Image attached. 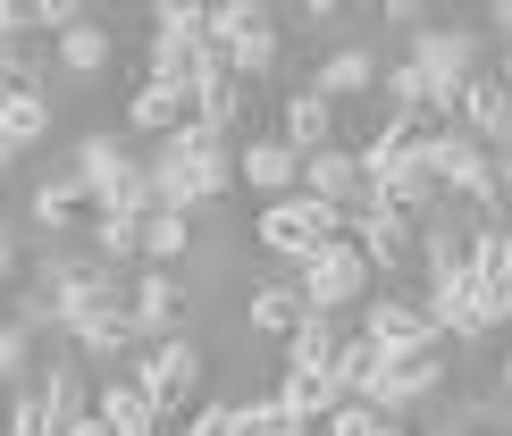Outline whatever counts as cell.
<instances>
[{
  "instance_id": "cell-1",
  "label": "cell",
  "mask_w": 512,
  "mask_h": 436,
  "mask_svg": "<svg viewBox=\"0 0 512 436\" xmlns=\"http://www.w3.org/2000/svg\"><path fill=\"white\" fill-rule=\"evenodd\" d=\"M345 235H353V218H336L328 202H311V193H286V202H269L261 218H252V244L277 252V260H294V269H303L311 252L345 244Z\"/></svg>"
},
{
  "instance_id": "cell-2",
  "label": "cell",
  "mask_w": 512,
  "mask_h": 436,
  "mask_svg": "<svg viewBox=\"0 0 512 436\" xmlns=\"http://www.w3.org/2000/svg\"><path fill=\"white\" fill-rule=\"evenodd\" d=\"M210 42L227 51V76L236 84H261L277 76V59H286V42H277V17L252 9V0H227V9H210Z\"/></svg>"
},
{
  "instance_id": "cell-3",
  "label": "cell",
  "mask_w": 512,
  "mask_h": 436,
  "mask_svg": "<svg viewBox=\"0 0 512 436\" xmlns=\"http://www.w3.org/2000/svg\"><path fill=\"white\" fill-rule=\"evenodd\" d=\"M135 378L152 386V403H160V420H194V411L210 403V395H202V378H210V361H202V344H194V336H168V344H152V353L135 361Z\"/></svg>"
},
{
  "instance_id": "cell-4",
  "label": "cell",
  "mask_w": 512,
  "mask_h": 436,
  "mask_svg": "<svg viewBox=\"0 0 512 436\" xmlns=\"http://www.w3.org/2000/svg\"><path fill=\"white\" fill-rule=\"evenodd\" d=\"M437 386H445V336L378 353V378H370V395H361V403H378L387 420H403V411H412V403H429Z\"/></svg>"
},
{
  "instance_id": "cell-5",
  "label": "cell",
  "mask_w": 512,
  "mask_h": 436,
  "mask_svg": "<svg viewBox=\"0 0 512 436\" xmlns=\"http://www.w3.org/2000/svg\"><path fill=\"white\" fill-rule=\"evenodd\" d=\"M429 319L445 344H471V336H496V327H512V294L479 286V277H445V286H429Z\"/></svg>"
},
{
  "instance_id": "cell-6",
  "label": "cell",
  "mask_w": 512,
  "mask_h": 436,
  "mask_svg": "<svg viewBox=\"0 0 512 436\" xmlns=\"http://www.w3.org/2000/svg\"><path fill=\"white\" fill-rule=\"evenodd\" d=\"M479 51H487V42H479L471 26H429V34H412V59H420V76H429V93H437L445 118H454L462 84L479 76Z\"/></svg>"
},
{
  "instance_id": "cell-7",
  "label": "cell",
  "mask_w": 512,
  "mask_h": 436,
  "mask_svg": "<svg viewBox=\"0 0 512 436\" xmlns=\"http://www.w3.org/2000/svg\"><path fill=\"white\" fill-rule=\"evenodd\" d=\"M294 286H303V302L311 311H336L345 319L361 294H370V260H361V244L345 235V244H328V252H311L303 269H294Z\"/></svg>"
},
{
  "instance_id": "cell-8",
  "label": "cell",
  "mask_w": 512,
  "mask_h": 436,
  "mask_svg": "<svg viewBox=\"0 0 512 436\" xmlns=\"http://www.w3.org/2000/svg\"><path fill=\"white\" fill-rule=\"evenodd\" d=\"M437 168H445V193H462L471 210L496 218V177H504V160H496L487 143H471L462 126H445V135H437Z\"/></svg>"
},
{
  "instance_id": "cell-9",
  "label": "cell",
  "mask_w": 512,
  "mask_h": 436,
  "mask_svg": "<svg viewBox=\"0 0 512 436\" xmlns=\"http://www.w3.org/2000/svg\"><path fill=\"white\" fill-rule=\"evenodd\" d=\"M303 193H311V202H328L336 218L378 210L370 202V177H361V151H345V143H328V151H311V160H303Z\"/></svg>"
},
{
  "instance_id": "cell-10",
  "label": "cell",
  "mask_w": 512,
  "mask_h": 436,
  "mask_svg": "<svg viewBox=\"0 0 512 436\" xmlns=\"http://www.w3.org/2000/svg\"><path fill=\"white\" fill-rule=\"evenodd\" d=\"M353 244H361V260H370V277H403L420 260V218L412 210H361Z\"/></svg>"
},
{
  "instance_id": "cell-11",
  "label": "cell",
  "mask_w": 512,
  "mask_h": 436,
  "mask_svg": "<svg viewBox=\"0 0 512 436\" xmlns=\"http://www.w3.org/2000/svg\"><path fill=\"white\" fill-rule=\"evenodd\" d=\"M93 420L110 428V436H168L160 403H152V386H143L135 369H118V378H101V386H93Z\"/></svg>"
},
{
  "instance_id": "cell-12",
  "label": "cell",
  "mask_w": 512,
  "mask_h": 436,
  "mask_svg": "<svg viewBox=\"0 0 512 436\" xmlns=\"http://www.w3.org/2000/svg\"><path fill=\"white\" fill-rule=\"evenodd\" d=\"M236 185L261 193V210H269V202H286V193H303V151H286L277 135L244 143V151H236Z\"/></svg>"
},
{
  "instance_id": "cell-13",
  "label": "cell",
  "mask_w": 512,
  "mask_h": 436,
  "mask_svg": "<svg viewBox=\"0 0 512 436\" xmlns=\"http://www.w3.org/2000/svg\"><path fill=\"white\" fill-rule=\"evenodd\" d=\"M454 126H462L471 143H496V151H512V93H504V84L479 68L471 84H462V101H454Z\"/></svg>"
},
{
  "instance_id": "cell-14",
  "label": "cell",
  "mask_w": 512,
  "mask_h": 436,
  "mask_svg": "<svg viewBox=\"0 0 512 436\" xmlns=\"http://www.w3.org/2000/svg\"><path fill=\"white\" fill-rule=\"evenodd\" d=\"M185 311H194V302H185V286L168 269H152V277H135V294H126V319H135V336H152V344H168L185 327Z\"/></svg>"
},
{
  "instance_id": "cell-15",
  "label": "cell",
  "mask_w": 512,
  "mask_h": 436,
  "mask_svg": "<svg viewBox=\"0 0 512 436\" xmlns=\"http://www.w3.org/2000/svg\"><path fill=\"white\" fill-rule=\"evenodd\" d=\"M126 126H135V135H185V126H194V84H152L143 76L135 84V101H126Z\"/></svg>"
},
{
  "instance_id": "cell-16",
  "label": "cell",
  "mask_w": 512,
  "mask_h": 436,
  "mask_svg": "<svg viewBox=\"0 0 512 436\" xmlns=\"http://www.w3.org/2000/svg\"><path fill=\"white\" fill-rule=\"evenodd\" d=\"M361 336H370L378 353H395V344H429L437 319H429V302H412V294H378L370 311H361Z\"/></svg>"
},
{
  "instance_id": "cell-17",
  "label": "cell",
  "mask_w": 512,
  "mask_h": 436,
  "mask_svg": "<svg viewBox=\"0 0 512 436\" xmlns=\"http://www.w3.org/2000/svg\"><path fill=\"white\" fill-rule=\"evenodd\" d=\"M34 395H42L51 436H68L84 411H93V378H84V369H68V361H42V369H34Z\"/></svg>"
},
{
  "instance_id": "cell-18",
  "label": "cell",
  "mask_w": 512,
  "mask_h": 436,
  "mask_svg": "<svg viewBox=\"0 0 512 436\" xmlns=\"http://www.w3.org/2000/svg\"><path fill=\"white\" fill-rule=\"evenodd\" d=\"M51 126L59 118H51V101H42V93H0V168H17Z\"/></svg>"
},
{
  "instance_id": "cell-19",
  "label": "cell",
  "mask_w": 512,
  "mask_h": 436,
  "mask_svg": "<svg viewBox=\"0 0 512 436\" xmlns=\"http://www.w3.org/2000/svg\"><path fill=\"white\" fill-rule=\"evenodd\" d=\"M277 143H286V151H303V160H311V151H328V143H336V101L303 84V93L286 101V118H277Z\"/></svg>"
},
{
  "instance_id": "cell-20",
  "label": "cell",
  "mask_w": 512,
  "mask_h": 436,
  "mask_svg": "<svg viewBox=\"0 0 512 436\" xmlns=\"http://www.w3.org/2000/svg\"><path fill=\"white\" fill-rule=\"evenodd\" d=\"M345 336H353V327L336 319V311H311V319L286 336V369H319V378H328L336 353H345Z\"/></svg>"
},
{
  "instance_id": "cell-21",
  "label": "cell",
  "mask_w": 512,
  "mask_h": 436,
  "mask_svg": "<svg viewBox=\"0 0 512 436\" xmlns=\"http://www.w3.org/2000/svg\"><path fill=\"white\" fill-rule=\"evenodd\" d=\"M311 93H328V101H361V93H378V51H361V42L328 51V59H319V76H311Z\"/></svg>"
},
{
  "instance_id": "cell-22",
  "label": "cell",
  "mask_w": 512,
  "mask_h": 436,
  "mask_svg": "<svg viewBox=\"0 0 512 436\" xmlns=\"http://www.w3.org/2000/svg\"><path fill=\"white\" fill-rule=\"evenodd\" d=\"M269 395L286 403V420H294V428H319L336 403H345V395H336V378H319V369H286V378H277Z\"/></svg>"
},
{
  "instance_id": "cell-23",
  "label": "cell",
  "mask_w": 512,
  "mask_h": 436,
  "mask_svg": "<svg viewBox=\"0 0 512 436\" xmlns=\"http://www.w3.org/2000/svg\"><path fill=\"white\" fill-rule=\"evenodd\" d=\"M68 336H76V353H84V361H126V344H135V319H126V302H110V311L68 319Z\"/></svg>"
},
{
  "instance_id": "cell-24",
  "label": "cell",
  "mask_w": 512,
  "mask_h": 436,
  "mask_svg": "<svg viewBox=\"0 0 512 436\" xmlns=\"http://www.w3.org/2000/svg\"><path fill=\"white\" fill-rule=\"evenodd\" d=\"M244 319H252V336H294L311 319V302H303V286H252Z\"/></svg>"
},
{
  "instance_id": "cell-25",
  "label": "cell",
  "mask_w": 512,
  "mask_h": 436,
  "mask_svg": "<svg viewBox=\"0 0 512 436\" xmlns=\"http://www.w3.org/2000/svg\"><path fill=\"white\" fill-rule=\"evenodd\" d=\"M420 269H429V286H445V277H471V244H462L437 210L420 218Z\"/></svg>"
},
{
  "instance_id": "cell-26",
  "label": "cell",
  "mask_w": 512,
  "mask_h": 436,
  "mask_svg": "<svg viewBox=\"0 0 512 436\" xmlns=\"http://www.w3.org/2000/svg\"><path fill=\"white\" fill-rule=\"evenodd\" d=\"M84 210H93V193H84V177H76V168H68V177H51V185H34V227L68 235Z\"/></svg>"
},
{
  "instance_id": "cell-27",
  "label": "cell",
  "mask_w": 512,
  "mask_h": 436,
  "mask_svg": "<svg viewBox=\"0 0 512 436\" xmlns=\"http://www.w3.org/2000/svg\"><path fill=\"white\" fill-rule=\"evenodd\" d=\"M185 252H194V210H152L143 218V260L152 269H177Z\"/></svg>"
},
{
  "instance_id": "cell-28",
  "label": "cell",
  "mask_w": 512,
  "mask_h": 436,
  "mask_svg": "<svg viewBox=\"0 0 512 436\" xmlns=\"http://www.w3.org/2000/svg\"><path fill=\"white\" fill-rule=\"evenodd\" d=\"M126 168H135V160H126L118 135H84V143H76V177H84V193H93V202L126 177Z\"/></svg>"
},
{
  "instance_id": "cell-29",
  "label": "cell",
  "mask_w": 512,
  "mask_h": 436,
  "mask_svg": "<svg viewBox=\"0 0 512 436\" xmlns=\"http://www.w3.org/2000/svg\"><path fill=\"white\" fill-rule=\"evenodd\" d=\"M110 59H118V42H110V26H93V17L59 34V68H68V76H101Z\"/></svg>"
},
{
  "instance_id": "cell-30",
  "label": "cell",
  "mask_w": 512,
  "mask_h": 436,
  "mask_svg": "<svg viewBox=\"0 0 512 436\" xmlns=\"http://www.w3.org/2000/svg\"><path fill=\"white\" fill-rule=\"evenodd\" d=\"M471 277H479V286H496V294H512V227L487 218V227L471 235Z\"/></svg>"
},
{
  "instance_id": "cell-31",
  "label": "cell",
  "mask_w": 512,
  "mask_h": 436,
  "mask_svg": "<svg viewBox=\"0 0 512 436\" xmlns=\"http://www.w3.org/2000/svg\"><path fill=\"white\" fill-rule=\"evenodd\" d=\"M236 118H244V84H236V76H202V84H194V126L227 135Z\"/></svg>"
},
{
  "instance_id": "cell-32",
  "label": "cell",
  "mask_w": 512,
  "mask_h": 436,
  "mask_svg": "<svg viewBox=\"0 0 512 436\" xmlns=\"http://www.w3.org/2000/svg\"><path fill=\"white\" fill-rule=\"evenodd\" d=\"M328 378H336V395H370V378H378V344L370 336H361V327H353V336H345V353H336V369H328Z\"/></svg>"
},
{
  "instance_id": "cell-33",
  "label": "cell",
  "mask_w": 512,
  "mask_h": 436,
  "mask_svg": "<svg viewBox=\"0 0 512 436\" xmlns=\"http://www.w3.org/2000/svg\"><path fill=\"white\" fill-rule=\"evenodd\" d=\"M93 252L126 269V260H143V218H93Z\"/></svg>"
},
{
  "instance_id": "cell-34",
  "label": "cell",
  "mask_w": 512,
  "mask_h": 436,
  "mask_svg": "<svg viewBox=\"0 0 512 436\" xmlns=\"http://www.w3.org/2000/svg\"><path fill=\"white\" fill-rule=\"evenodd\" d=\"M0 386H9V395H17V386H34V327H0Z\"/></svg>"
},
{
  "instance_id": "cell-35",
  "label": "cell",
  "mask_w": 512,
  "mask_h": 436,
  "mask_svg": "<svg viewBox=\"0 0 512 436\" xmlns=\"http://www.w3.org/2000/svg\"><path fill=\"white\" fill-rule=\"evenodd\" d=\"M194 51H202V42L152 34V51H143V59H152V84H194Z\"/></svg>"
},
{
  "instance_id": "cell-36",
  "label": "cell",
  "mask_w": 512,
  "mask_h": 436,
  "mask_svg": "<svg viewBox=\"0 0 512 436\" xmlns=\"http://www.w3.org/2000/svg\"><path fill=\"white\" fill-rule=\"evenodd\" d=\"M152 26H160V34H177V42H210V9H202V0H160Z\"/></svg>"
},
{
  "instance_id": "cell-37",
  "label": "cell",
  "mask_w": 512,
  "mask_h": 436,
  "mask_svg": "<svg viewBox=\"0 0 512 436\" xmlns=\"http://www.w3.org/2000/svg\"><path fill=\"white\" fill-rule=\"evenodd\" d=\"M387 428H395V420H387V411H378V403H361V395L328 411V436H387Z\"/></svg>"
},
{
  "instance_id": "cell-38",
  "label": "cell",
  "mask_w": 512,
  "mask_h": 436,
  "mask_svg": "<svg viewBox=\"0 0 512 436\" xmlns=\"http://www.w3.org/2000/svg\"><path fill=\"white\" fill-rule=\"evenodd\" d=\"M185 436H244V403H202L185 420Z\"/></svg>"
},
{
  "instance_id": "cell-39",
  "label": "cell",
  "mask_w": 512,
  "mask_h": 436,
  "mask_svg": "<svg viewBox=\"0 0 512 436\" xmlns=\"http://www.w3.org/2000/svg\"><path fill=\"white\" fill-rule=\"evenodd\" d=\"M244 436H303V428L286 420V403H277V395H261V403H244Z\"/></svg>"
},
{
  "instance_id": "cell-40",
  "label": "cell",
  "mask_w": 512,
  "mask_h": 436,
  "mask_svg": "<svg viewBox=\"0 0 512 436\" xmlns=\"http://www.w3.org/2000/svg\"><path fill=\"white\" fill-rule=\"evenodd\" d=\"M387 26H403V34H429V9H420V0H395V9H387Z\"/></svg>"
},
{
  "instance_id": "cell-41",
  "label": "cell",
  "mask_w": 512,
  "mask_h": 436,
  "mask_svg": "<svg viewBox=\"0 0 512 436\" xmlns=\"http://www.w3.org/2000/svg\"><path fill=\"white\" fill-rule=\"evenodd\" d=\"M504 177H496V227H512V151H496Z\"/></svg>"
},
{
  "instance_id": "cell-42",
  "label": "cell",
  "mask_w": 512,
  "mask_h": 436,
  "mask_svg": "<svg viewBox=\"0 0 512 436\" xmlns=\"http://www.w3.org/2000/svg\"><path fill=\"white\" fill-rule=\"evenodd\" d=\"M0 277H17V227L0 218Z\"/></svg>"
},
{
  "instance_id": "cell-43",
  "label": "cell",
  "mask_w": 512,
  "mask_h": 436,
  "mask_svg": "<svg viewBox=\"0 0 512 436\" xmlns=\"http://www.w3.org/2000/svg\"><path fill=\"white\" fill-rule=\"evenodd\" d=\"M487 17H496V34L512 42V0H496V9H487Z\"/></svg>"
},
{
  "instance_id": "cell-44",
  "label": "cell",
  "mask_w": 512,
  "mask_h": 436,
  "mask_svg": "<svg viewBox=\"0 0 512 436\" xmlns=\"http://www.w3.org/2000/svg\"><path fill=\"white\" fill-rule=\"evenodd\" d=\"M496 84H504V93H512V42H504V51H496Z\"/></svg>"
},
{
  "instance_id": "cell-45",
  "label": "cell",
  "mask_w": 512,
  "mask_h": 436,
  "mask_svg": "<svg viewBox=\"0 0 512 436\" xmlns=\"http://www.w3.org/2000/svg\"><path fill=\"white\" fill-rule=\"evenodd\" d=\"M68 436H110V428H101V420H93V411H84V420H76V428H68Z\"/></svg>"
},
{
  "instance_id": "cell-46",
  "label": "cell",
  "mask_w": 512,
  "mask_h": 436,
  "mask_svg": "<svg viewBox=\"0 0 512 436\" xmlns=\"http://www.w3.org/2000/svg\"><path fill=\"white\" fill-rule=\"evenodd\" d=\"M0 436H9V428H0Z\"/></svg>"
}]
</instances>
